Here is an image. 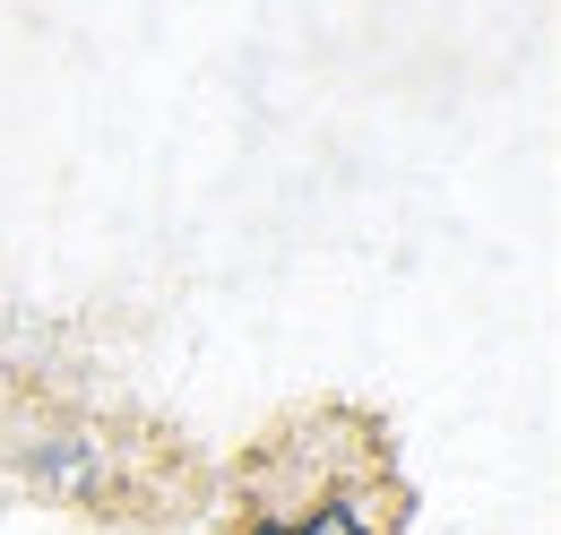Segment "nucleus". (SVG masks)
<instances>
[{
  "instance_id": "f257e3e1",
  "label": "nucleus",
  "mask_w": 561,
  "mask_h": 535,
  "mask_svg": "<svg viewBox=\"0 0 561 535\" xmlns=\"http://www.w3.org/2000/svg\"><path fill=\"white\" fill-rule=\"evenodd\" d=\"M251 535H389V501L371 492V483H329V501L311 510V519H260Z\"/></svg>"
}]
</instances>
